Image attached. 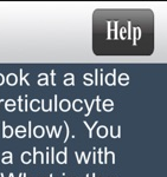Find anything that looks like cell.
<instances>
[{
  "label": "cell",
  "instance_id": "obj_29",
  "mask_svg": "<svg viewBox=\"0 0 167 177\" xmlns=\"http://www.w3.org/2000/svg\"><path fill=\"white\" fill-rule=\"evenodd\" d=\"M98 162L100 163H103V160H102V150H98Z\"/></svg>",
  "mask_w": 167,
  "mask_h": 177
},
{
  "label": "cell",
  "instance_id": "obj_26",
  "mask_svg": "<svg viewBox=\"0 0 167 177\" xmlns=\"http://www.w3.org/2000/svg\"><path fill=\"white\" fill-rule=\"evenodd\" d=\"M51 84H52V85H56V84H55V71L51 72Z\"/></svg>",
  "mask_w": 167,
  "mask_h": 177
},
{
  "label": "cell",
  "instance_id": "obj_18",
  "mask_svg": "<svg viewBox=\"0 0 167 177\" xmlns=\"http://www.w3.org/2000/svg\"><path fill=\"white\" fill-rule=\"evenodd\" d=\"M84 79H85V82H84V85H86V86H90L91 84H92V81L90 79V75L88 73V75H84Z\"/></svg>",
  "mask_w": 167,
  "mask_h": 177
},
{
  "label": "cell",
  "instance_id": "obj_11",
  "mask_svg": "<svg viewBox=\"0 0 167 177\" xmlns=\"http://www.w3.org/2000/svg\"><path fill=\"white\" fill-rule=\"evenodd\" d=\"M7 83H8V85H11V86H13V85H15L17 84V82H18V78H17V76L14 75V73H10L8 76H7Z\"/></svg>",
  "mask_w": 167,
  "mask_h": 177
},
{
  "label": "cell",
  "instance_id": "obj_12",
  "mask_svg": "<svg viewBox=\"0 0 167 177\" xmlns=\"http://www.w3.org/2000/svg\"><path fill=\"white\" fill-rule=\"evenodd\" d=\"M20 158H21V162H23L24 164H29V163H31V154H30L29 151L23 152Z\"/></svg>",
  "mask_w": 167,
  "mask_h": 177
},
{
  "label": "cell",
  "instance_id": "obj_10",
  "mask_svg": "<svg viewBox=\"0 0 167 177\" xmlns=\"http://www.w3.org/2000/svg\"><path fill=\"white\" fill-rule=\"evenodd\" d=\"M44 133H45L44 128H43V126H40V125L36 126V128H34V130H33V135H34L37 138H42V137L44 136Z\"/></svg>",
  "mask_w": 167,
  "mask_h": 177
},
{
  "label": "cell",
  "instance_id": "obj_32",
  "mask_svg": "<svg viewBox=\"0 0 167 177\" xmlns=\"http://www.w3.org/2000/svg\"><path fill=\"white\" fill-rule=\"evenodd\" d=\"M114 109V106H103V110L104 111H111Z\"/></svg>",
  "mask_w": 167,
  "mask_h": 177
},
{
  "label": "cell",
  "instance_id": "obj_28",
  "mask_svg": "<svg viewBox=\"0 0 167 177\" xmlns=\"http://www.w3.org/2000/svg\"><path fill=\"white\" fill-rule=\"evenodd\" d=\"M53 100H55V107H53V111H57L58 110V107H57V96H55V98H53Z\"/></svg>",
  "mask_w": 167,
  "mask_h": 177
},
{
  "label": "cell",
  "instance_id": "obj_31",
  "mask_svg": "<svg viewBox=\"0 0 167 177\" xmlns=\"http://www.w3.org/2000/svg\"><path fill=\"white\" fill-rule=\"evenodd\" d=\"M65 79H74V75H73V73H68V75H65Z\"/></svg>",
  "mask_w": 167,
  "mask_h": 177
},
{
  "label": "cell",
  "instance_id": "obj_6",
  "mask_svg": "<svg viewBox=\"0 0 167 177\" xmlns=\"http://www.w3.org/2000/svg\"><path fill=\"white\" fill-rule=\"evenodd\" d=\"M39 158H40V163H44V161H43V158H44V157H43V152H42V151H37L36 148H34V149H33V158H32V162L36 164Z\"/></svg>",
  "mask_w": 167,
  "mask_h": 177
},
{
  "label": "cell",
  "instance_id": "obj_5",
  "mask_svg": "<svg viewBox=\"0 0 167 177\" xmlns=\"http://www.w3.org/2000/svg\"><path fill=\"white\" fill-rule=\"evenodd\" d=\"M71 107V103L68 100V99H62L61 103H59V109L63 111V112H67L69 111Z\"/></svg>",
  "mask_w": 167,
  "mask_h": 177
},
{
  "label": "cell",
  "instance_id": "obj_7",
  "mask_svg": "<svg viewBox=\"0 0 167 177\" xmlns=\"http://www.w3.org/2000/svg\"><path fill=\"white\" fill-rule=\"evenodd\" d=\"M15 135L18 138H24L26 136V128L23 126V125H19L17 129H15Z\"/></svg>",
  "mask_w": 167,
  "mask_h": 177
},
{
  "label": "cell",
  "instance_id": "obj_37",
  "mask_svg": "<svg viewBox=\"0 0 167 177\" xmlns=\"http://www.w3.org/2000/svg\"><path fill=\"white\" fill-rule=\"evenodd\" d=\"M29 128H30V131H29V137H31V120L29 122Z\"/></svg>",
  "mask_w": 167,
  "mask_h": 177
},
{
  "label": "cell",
  "instance_id": "obj_36",
  "mask_svg": "<svg viewBox=\"0 0 167 177\" xmlns=\"http://www.w3.org/2000/svg\"><path fill=\"white\" fill-rule=\"evenodd\" d=\"M44 78H48V76H46L45 73H42V75H39V79H44Z\"/></svg>",
  "mask_w": 167,
  "mask_h": 177
},
{
  "label": "cell",
  "instance_id": "obj_13",
  "mask_svg": "<svg viewBox=\"0 0 167 177\" xmlns=\"http://www.w3.org/2000/svg\"><path fill=\"white\" fill-rule=\"evenodd\" d=\"M5 106H6L7 111H14V109H15V102L13 99H8V100H6Z\"/></svg>",
  "mask_w": 167,
  "mask_h": 177
},
{
  "label": "cell",
  "instance_id": "obj_16",
  "mask_svg": "<svg viewBox=\"0 0 167 177\" xmlns=\"http://www.w3.org/2000/svg\"><path fill=\"white\" fill-rule=\"evenodd\" d=\"M73 106H74V110H75V111H82V109H83L82 100H80V99H76V100L73 103Z\"/></svg>",
  "mask_w": 167,
  "mask_h": 177
},
{
  "label": "cell",
  "instance_id": "obj_23",
  "mask_svg": "<svg viewBox=\"0 0 167 177\" xmlns=\"http://www.w3.org/2000/svg\"><path fill=\"white\" fill-rule=\"evenodd\" d=\"M64 85H67V86L74 85V79H65V81H64Z\"/></svg>",
  "mask_w": 167,
  "mask_h": 177
},
{
  "label": "cell",
  "instance_id": "obj_19",
  "mask_svg": "<svg viewBox=\"0 0 167 177\" xmlns=\"http://www.w3.org/2000/svg\"><path fill=\"white\" fill-rule=\"evenodd\" d=\"M1 162L4 164H10V163H13V157H4L1 160Z\"/></svg>",
  "mask_w": 167,
  "mask_h": 177
},
{
  "label": "cell",
  "instance_id": "obj_3",
  "mask_svg": "<svg viewBox=\"0 0 167 177\" xmlns=\"http://www.w3.org/2000/svg\"><path fill=\"white\" fill-rule=\"evenodd\" d=\"M104 160H103V163H108V161L110 160V162L113 164H115V154L111 152V151H107V149H104Z\"/></svg>",
  "mask_w": 167,
  "mask_h": 177
},
{
  "label": "cell",
  "instance_id": "obj_1",
  "mask_svg": "<svg viewBox=\"0 0 167 177\" xmlns=\"http://www.w3.org/2000/svg\"><path fill=\"white\" fill-rule=\"evenodd\" d=\"M13 135V128L12 126H7L5 124V122H2V137L4 138H10Z\"/></svg>",
  "mask_w": 167,
  "mask_h": 177
},
{
  "label": "cell",
  "instance_id": "obj_25",
  "mask_svg": "<svg viewBox=\"0 0 167 177\" xmlns=\"http://www.w3.org/2000/svg\"><path fill=\"white\" fill-rule=\"evenodd\" d=\"M95 85H98V71L95 70Z\"/></svg>",
  "mask_w": 167,
  "mask_h": 177
},
{
  "label": "cell",
  "instance_id": "obj_39",
  "mask_svg": "<svg viewBox=\"0 0 167 177\" xmlns=\"http://www.w3.org/2000/svg\"><path fill=\"white\" fill-rule=\"evenodd\" d=\"M92 177H96V176H95V174H92Z\"/></svg>",
  "mask_w": 167,
  "mask_h": 177
},
{
  "label": "cell",
  "instance_id": "obj_27",
  "mask_svg": "<svg viewBox=\"0 0 167 177\" xmlns=\"http://www.w3.org/2000/svg\"><path fill=\"white\" fill-rule=\"evenodd\" d=\"M23 100H21V96L19 97V109H20V111H24V109H23Z\"/></svg>",
  "mask_w": 167,
  "mask_h": 177
},
{
  "label": "cell",
  "instance_id": "obj_40",
  "mask_svg": "<svg viewBox=\"0 0 167 177\" xmlns=\"http://www.w3.org/2000/svg\"><path fill=\"white\" fill-rule=\"evenodd\" d=\"M50 177H53V176H52V174H51V175H50Z\"/></svg>",
  "mask_w": 167,
  "mask_h": 177
},
{
  "label": "cell",
  "instance_id": "obj_20",
  "mask_svg": "<svg viewBox=\"0 0 167 177\" xmlns=\"http://www.w3.org/2000/svg\"><path fill=\"white\" fill-rule=\"evenodd\" d=\"M103 106H114V103L111 99H105L103 102Z\"/></svg>",
  "mask_w": 167,
  "mask_h": 177
},
{
  "label": "cell",
  "instance_id": "obj_22",
  "mask_svg": "<svg viewBox=\"0 0 167 177\" xmlns=\"http://www.w3.org/2000/svg\"><path fill=\"white\" fill-rule=\"evenodd\" d=\"M95 102H96V99H94V100L90 103V105L88 106V112L85 113V116H89V115H90V112H91V109H92V106H94V103H95Z\"/></svg>",
  "mask_w": 167,
  "mask_h": 177
},
{
  "label": "cell",
  "instance_id": "obj_34",
  "mask_svg": "<svg viewBox=\"0 0 167 177\" xmlns=\"http://www.w3.org/2000/svg\"><path fill=\"white\" fill-rule=\"evenodd\" d=\"M4 82H5V78H4V76L0 73V85H2V84H4Z\"/></svg>",
  "mask_w": 167,
  "mask_h": 177
},
{
  "label": "cell",
  "instance_id": "obj_33",
  "mask_svg": "<svg viewBox=\"0 0 167 177\" xmlns=\"http://www.w3.org/2000/svg\"><path fill=\"white\" fill-rule=\"evenodd\" d=\"M4 157H13V156H12L11 152H4V154H2V158H4Z\"/></svg>",
  "mask_w": 167,
  "mask_h": 177
},
{
  "label": "cell",
  "instance_id": "obj_30",
  "mask_svg": "<svg viewBox=\"0 0 167 177\" xmlns=\"http://www.w3.org/2000/svg\"><path fill=\"white\" fill-rule=\"evenodd\" d=\"M125 34H126V27H121V37L125 39Z\"/></svg>",
  "mask_w": 167,
  "mask_h": 177
},
{
  "label": "cell",
  "instance_id": "obj_9",
  "mask_svg": "<svg viewBox=\"0 0 167 177\" xmlns=\"http://www.w3.org/2000/svg\"><path fill=\"white\" fill-rule=\"evenodd\" d=\"M114 72H115V70H114ZM115 82H116V78H115L114 73H109V75L105 76V83H107V85L113 86V85H115Z\"/></svg>",
  "mask_w": 167,
  "mask_h": 177
},
{
  "label": "cell",
  "instance_id": "obj_17",
  "mask_svg": "<svg viewBox=\"0 0 167 177\" xmlns=\"http://www.w3.org/2000/svg\"><path fill=\"white\" fill-rule=\"evenodd\" d=\"M84 125L88 128V130H89V137L91 138V137H92V130H94V128L97 125V122H95V123H94V125H91V126H90V125H89L86 122H84Z\"/></svg>",
  "mask_w": 167,
  "mask_h": 177
},
{
  "label": "cell",
  "instance_id": "obj_41",
  "mask_svg": "<svg viewBox=\"0 0 167 177\" xmlns=\"http://www.w3.org/2000/svg\"><path fill=\"white\" fill-rule=\"evenodd\" d=\"M85 177H90V176H89V175H86V176H85Z\"/></svg>",
  "mask_w": 167,
  "mask_h": 177
},
{
  "label": "cell",
  "instance_id": "obj_4",
  "mask_svg": "<svg viewBox=\"0 0 167 177\" xmlns=\"http://www.w3.org/2000/svg\"><path fill=\"white\" fill-rule=\"evenodd\" d=\"M52 100L50 99L48 103L44 100V99H42V102H40V106H42V109H43V111H53V109H52Z\"/></svg>",
  "mask_w": 167,
  "mask_h": 177
},
{
  "label": "cell",
  "instance_id": "obj_15",
  "mask_svg": "<svg viewBox=\"0 0 167 177\" xmlns=\"http://www.w3.org/2000/svg\"><path fill=\"white\" fill-rule=\"evenodd\" d=\"M128 82H129V77H128V75L122 73V75L119 77V83H120L121 85H128Z\"/></svg>",
  "mask_w": 167,
  "mask_h": 177
},
{
  "label": "cell",
  "instance_id": "obj_38",
  "mask_svg": "<svg viewBox=\"0 0 167 177\" xmlns=\"http://www.w3.org/2000/svg\"><path fill=\"white\" fill-rule=\"evenodd\" d=\"M1 103H2V99H0V104H1Z\"/></svg>",
  "mask_w": 167,
  "mask_h": 177
},
{
  "label": "cell",
  "instance_id": "obj_2",
  "mask_svg": "<svg viewBox=\"0 0 167 177\" xmlns=\"http://www.w3.org/2000/svg\"><path fill=\"white\" fill-rule=\"evenodd\" d=\"M67 148L64 149V151H59L57 155H56V161L59 163V164H65L67 163Z\"/></svg>",
  "mask_w": 167,
  "mask_h": 177
},
{
  "label": "cell",
  "instance_id": "obj_24",
  "mask_svg": "<svg viewBox=\"0 0 167 177\" xmlns=\"http://www.w3.org/2000/svg\"><path fill=\"white\" fill-rule=\"evenodd\" d=\"M64 125L67 126V130H68V131H67V136H65V139H64V142H67V141H68V138H69V133H70V131H69V125H68V123H67V122H64Z\"/></svg>",
  "mask_w": 167,
  "mask_h": 177
},
{
  "label": "cell",
  "instance_id": "obj_21",
  "mask_svg": "<svg viewBox=\"0 0 167 177\" xmlns=\"http://www.w3.org/2000/svg\"><path fill=\"white\" fill-rule=\"evenodd\" d=\"M48 84V78H44V79H39L38 81V85L39 86H44V85H46Z\"/></svg>",
  "mask_w": 167,
  "mask_h": 177
},
{
  "label": "cell",
  "instance_id": "obj_14",
  "mask_svg": "<svg viewBox=\"0 0 167 177\" xmlns=\"http://www.w3.org/2000/svg\"><path fill=\"white\" fill-rule=\"evenodd\" d=\"M30 107L32 111H38L40 109V102L38 99H33L31 100V104H30Z\"/></svg>",
  "mask_w": 167,
  "mask_h": 177
},
{
  "label": "cell",
  "instance_id": "obj_35",
  "mask_svg": "<svg viewBox=\"0 0 167 177\" xmlns=\"http://www.w3.org/2000/svg\"><path fill=\"white\" fill-rule=\"evenodd\" d=\"M90 155H91V152H89V154H88V157H85V158H84V162H85L86 164H88V162H89V158H90Z\"/></svg>",
  "mask_w": 167,
  "mask_h": 177
},
{
  "label": "cell",
  "instance_id": "obj_8",
  "mask_svg": "<svg viewBox=\"0 0 167 177\" xmlns=\"http://www.w3.org/2000/svg\"><path fill=\"white\" fill-rule=\"evenodd\" d=\"M108 133H109V131H108V129H107V126H100L98 129H97V136L100 137V138H105L107 136H108Z\"/></svg>",
  "mask_w": 167,
  "mask_h": 177
}]
</instances>
